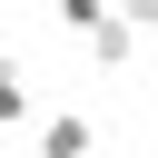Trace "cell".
Instances as JSON below:
<instances>
[{
    "mask_svg": "<svg viewBox=\"0 0 158 158\" xmlns=\"http://www.w3.org/2000/svg\"><path fill=\"white\" fill-rule=\"evenodd\" d=\"M138 49H148V30H138L128 10H109V20L79 40V59H89V69H138Z\"/></svg>",
    "mask_w": 158,
    "mask_h": 158,
    "instance_id": "obj_1",
    "label": "cell"
},
{
    "mask_svg": "<svg viewBox=\"0 0 158 158\" xmlns=\"http://www.w3.org/2000/svg\"><path fill=\"white\" fill-rule=\"evenodd\" d=\"M99 148V128L79 118V109H59V118H40V158H89Z\"/></svg>",
    "mask_w": 158,
    "mask_h": 158,
    "instance_id": "obj_2",
    "label": "cell"
},
{
    "mask_svg": "<svg viewBox=\"0 0 158 158\" xmlns=\"http://www.w3.org/2000/svg\"><path fill=\"white\" fill-rule=\"evenodd\" d=\"M20 118H30V69L0 49V128H20Z\"/></svg>",
    "mask_w": 158,
    "mask_h": 158,
    "instance_id": "obj_3",
    "label": "cell"
},
{
    "mask_svg": "<svg viewBox=\"0 0 158 158\" xmlns=\"http://www.w3.org/2000/svg\"><path fill=\"white\" fill-rule=\"evenodd\" d=\"M109 10H118V0H49V20H59V30H69V40H89V30H99V20H109Z\"/></svg>",
    "mask_w": 158,
    "mask_h": 158,
    "instance_id": "obj_4",
    "label": "cell"
},
{
    "mask_svg": "<svg viewBox=\"0 0 158 158\" xmlns=\"http://www.w3.org/2000/svg\"><path fill=\"white\" fill-rule=\"evenodd\" d=\"M118 10H128V20H138V30H158V0H118Z\"/></svg>",
    "mask_w": 158,
    "mask_h": 158,
    "instance_id": "obj_5",
    "label": "cell"
},
{
    "mask_svg": "<svg viewBox=\"0 0 158 158\" xmlns=\"http://www.w3.org/2000/svg\"><path fill=\"white\" fill-rule=\"evenodd\" d=\"M0 158H10V128H0Z\"/></svg>",
    "mask_w": 158,
    "mask_h": 158,
    "instance_id": "obj_6",
    "label": "cell"
}]
</instances>
